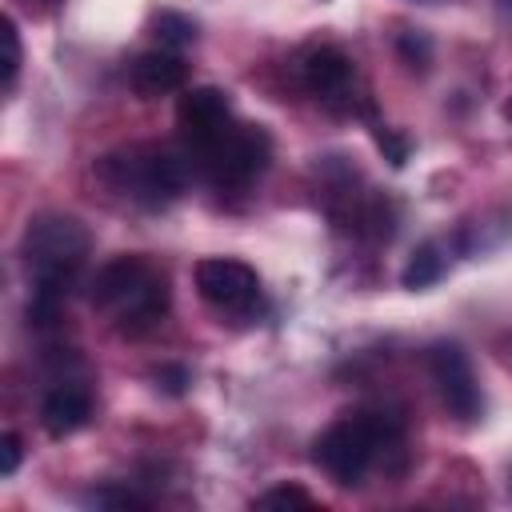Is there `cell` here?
<instances>
[{"label": "cell", "instance_id": "6da1fadb", "mask_svg": "<svg viewBox=\"0 0 512 512\" xmlns=\"http://www.w3.org/2000/svg\"><path fill=\"white\" fill-rule=\"evenodd\" d=\"M404 448V416L392 408H356L332 420L312 440V460L340 488H360L372 464H384Z\"/></svg>", "mask_w": 512, "mask_h": 512}, {"label": "cell", "instance_id": "7a4b0ae2", "mask_svg": "<svg viewBox=\"0 0 512 512\" xmlns=\"http://www.w3.org/2000/svg\"><path fill=\"white\" fill-rule=\"evenodd\" d=\"M168 276L140 252L112 256L92 276V308L112 320L120 336H144L168 316Z\"/></svg>", "mask_w": 512, "mask_h": 512}, {"label": "cell", "instance_id": "3957f363", "mask_svg": "<svg viewBox=\"0 0 512 512\" xmlns=\"http://www.w3.org/2000/svg\"><path fill=\"white\" fill-rule=\"evenodd\" d=\"M88 248H92V236L76 216H64V212L32 216L20 236V260L32 276V296L64 304L84 268Z\"/></svg>", "mask_w": 512, "mask_h": 512}, {"label": "cell", "instance_id": "277c9868", "mask_svg": "<svg viewBox=\"0 0 512 512\" xmlns=\"http://www.w3.org/2000/svg\"><path fill=\"white\" fill-rule=\"evenodd\" d=\"M96 176L124 200L156 212L168 208L188 184V160L164 144H128L96 160Z\"/></svg>", "mask_w": 512, "mask_h": 512}, {"label": "cell", "instance_id": "5b68a950", "mask_svg": "<svg viewBox=\"0 0 512 512\" xmlns=\"http://www.w3.org/2000/svg\"><path fill=\"white\" fill-rule=\"evenodd\" d=\"M268 160H272L268 128H260V124H232L228 136L216 148H208L204 156H196L192 164L212 180V188L236 192V188H248L268 168Z\"/></svg>", "mask_w": 512, "mask_h": 512}, {"label": "cell", "instance_id": "8992f818", "mask_svg": "<svg viewBox=\"0 0 512 512\" xmlns=\"http://www.w3.org/2000/svg\"><path fill=\"white\" fill-rule=\"evenodd\" d=\"M200 300L220 316H248L260 304V276L236 256H204L192 268Z\"/></svg>", "mask_w": 512, "mask_h": 512}, {"label": "cell", "instance_id": "52a82bcc", "mask_svg": "<svg viewBox=\"0 0 512 512\" xmlns=\"http://www.w3.org/2000/svg\"><path fill=\"white\" fill-rule=\"evenodd\" d=\"M428 372H432V384H436L444 408H448L456 420H464V424L480 420L484 396H480L472 360H468V352H464L456 340H436V344L428 348Z\"/></svg>", "mask_w": 512, "mask_h": 512}, {"label": "cell", "instance_id": "ba28073f", "mask_svg": "<svg viewBox=\"0 0 512 512\" xmlns=\"http://www.w3.org/2000/svg\"><path fill=\"white\" fill-rule=\"evenodd\" d=\"M176 124H180V136H184V148L188 156H204L208 148H216L228 128L236 124L232 120V104H228V92L224 88H212V84H200V88H188L176 104ZM188 160V164H192Z\"/></svg>", "mask_w": 512, "mask_h": 512}, {"label": "cell", "instance_id": "9c48e42d", "mask_svg": "<svg viewBox=\"0 0 512 512\" xmlns=\"http://www.w3.org/2000/svg\"><path fill=\"white\" fill-rule=\"evenodd\" d=\"M352 60L336 44H316L300 56V84L328 108H352Z\"/></svg>", "mask_w": 512, "mask_h": 512}, {"label": "cell", "instance_id": "30bf717a", "mask_svg": "<svg viewBox=\"0 0 512 512\" xmlns=\"http://www.w3.org/2000/svg\"><path fill=\"white\" fill-rule=\"evenodd\" d=\"M128 80L140 96H168L188 84V64L172 48H148L128 64Z\"/></svg>", "mask_w": 512, "mask_h": 512}, {"label": "cell", "instance_id": "8fae6325", "mask_svg": "<svg viewBox=\"0 0 512 512\" xmlns=\"http://www.w3.org/2000/svg\"><path fill=\"white\" fill-rule=\"evenodd\" d=\"M88 416H92V392L80 388V384H68V380L56 384L40 404V424L52 440H64V436L80 432L88 424Z\"/></svg>", "mask_w": 512, "mask_h": 512}, {"label": "cell", "instance_id": "7c38bea8", "mask_svg": "<svg viewBox=\"0 0 512 512\" xmlns=\"http://www.w3.org/2000/svg\"><path fill=\"white\" fill-rule=\"evenodd\" d=\"M444 272H448V252H444V244H440V240H424V244L412 248L408 264H404V272H400V284L412 288V292H424V288H432Z\"/></svg>", "mask_w": 512, "mask_h": 512}, {"label": "cell", "instance_id": "4fadbf2b", "mask_svg": "<svg viewBox=\"0 0 512 512\" xmlns=\"http://www.w3.org/2000/svg\"><path fill=\"white\" fill-rule=\"evenodd\" d=\"M148 28H152V36L160 40V48H172V52L196 44V36H200V24H196L188 12H176V8H160V12H152Z\"/></svg>", "mask_w": 512, "mask_h": 512}, {"label": "cell", "instance_id": "5bb4252c", "mask_svg": "<svg viewBox=\"0 0 512 512\" xmlns=\"http://www.w3.org/2000/svg\"><path fill=\"white\" fill-rule=\"evenodd\" d=\"M252 508H316V500L308 496V488L300 484H276L268 492H260L252 500Z\"/></svg>", "mask_w": 512, "mask_h": 512}, {"label": "cell", "instance_id": "9a60e30c", "mask_svg": "<svg viewBox=\"0 0 512 512\" xmlns=\"http://www.w3.org/2000/svg\"><path fill=\"white\" fill-rule=\"evenodd\" d=\"M0 40H4V92H12V84H16V76H20V60H24L20 32H16V20H12V16L0 20Z\"/></svg>", "mask_w": 512, "mask_h": 512}, {"label": "cell", "instance_id": "2e32d148", "mask_svg": "<svg viewBox=\"0 0 512 512\" xmlns=\"http://www.w3.org/2000/svg\"><path fill=\"white\" fill-rule=\"evenodd\" d=\"M396 52H400V60L408 64V68H428L432 64V40L424 36V32H416V28H408V32H400L396 36Z\"/></svg>", "mask_w": 512, "mask_h": 512}, {"label": "cell", "instance_id": "e0dca14e", "mask_svg": "<svg viewBox=\"0 0 512 512\" xmlns=\"http://www.w3.org/2000/svg\"><path fill=\"white\" fill-rule=\"evenodd\" d=\"M88 504H96V508H148V496H140L136 488H124V484H104L88 496Z\"/></svg>", "mask_w": 512, "mask_h": 512}, {"label": "cell", "instance_id": "ac0fdd59", "mask_svg": "<svg viewBox=\"0 0 512 512\" xmlns=\"http://www.w3.org/2000/svg\"><path fill=\"white\" fill-rule=\"evenodd\" d=\"M372 140H376V148L384 152V160L392 164V168H400L404 160H408V140L396 132V128H384V124H372Z\"/></svg>", "mask_w": 512, "mask_h": 512}, {"label": "cell", "instance_id": "d6986e66", "mask_svg": "<svg viewBox=\"0 0 512 512\" xmlns=\"http://www.w3.org/2000/svg\"><path fill=\"white\" fill-rule=\"evenodd\" d=\"M152 376H156V384H160L164 392H172V396H180V392L188 388V368H184V364H160Z\"/></svg>", "mask_w": 512, "mask_h": 512}, {"label": "cell", "instance_id": "ffe728a7", "mask_svg": "<svg viewBox=\"0 0 512 512\" xmlns=\"http://www.w3.org/2000/svg\"><path fill=\"white\" fill-rule=\"evenodd\" d=\"M20 436L16 432H4L0 436V476H16V468H20Z\"/></svg>", "mask_w": 512, "mask_h": 512}, {"label": "cell", "instance_id": "44dd1931", "mask_svg": "<svg viewBox=\"0 0 512 512\" xmlns=\"http://www.w3.org/2000/svg\"><path fill=\"white\" fill-rule=\"evenodd\" d=\"M504 116H508V120H512V100H508V104H504Z\"/></svg>", "mask_w": 512, "mask_h": 512}]
</instances>
